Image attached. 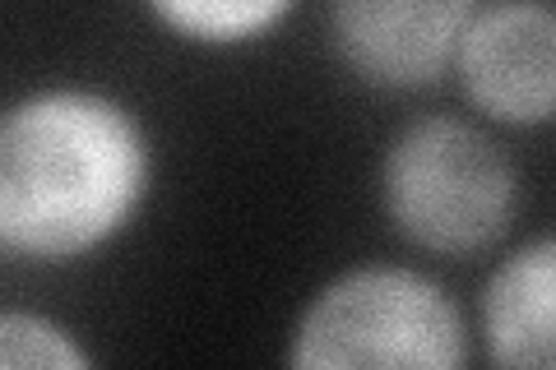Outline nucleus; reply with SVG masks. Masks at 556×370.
<instances>
[{
    "instance_id": "nucleus-1",
    "label": "nucleus",
    "mask_w": 556,
    "mask_h": 370,
    "mask_svg": "<svg viewBox=\"0 0 556 370\" xmlns=\"http://www.w3.org/2000/svg\"><path fill=\"white\" fill-rule=\"evenodd\" d=\"M153 144L102 88H42L0 112V255L65 264L116 241L149 200Z\"/></svg>"
},
{
    "instance_id": "nucleus-2",
    "label": "nucleus",
    "mask_w": 556,
    "mask_h": 370,
    "mask_svg": "<svg viewBox=\"0 0 556 370\" xmlns=\"http://www.w3.org/2000/svg\"><path fill=\"white\" fill-rule=\"evenodd\" d=\"M380 208L394 232L427 255H478L510 232L519 171L473 120L422 116L380 157Z\"/></svg>"
},
{
    "instance_id": "nucleus-3",
    "label": "nucleus",
    "mask_w": 556,
    "mask_h": 370,
    "mask_svg": "<svg viewBox=\"0 0 556 370\" xmlns=\"http://www.w3.org/2000/svg\"><path fill=\"white\" fill-rule=\"evenodd\" d=\"M288 361L302 370H459L468 333L441 283L399 264H362L306 302Z\"/></svg>"
},
{
    "instance_id": "nucleus-4",
    "label": "nucleus",
    "mask_w": 556,
    "mask_h": 370,
    "mask_svg": "<svg viewBox=\"0 0 556 370\" xmlns=\"http://www.w3.org/2000/svg\"><path fill=\"white\" fill-rule=\"evenodd\" d=\"M468 102L496 126L538 130L556 107V14L547 0H492L455 47Z\"/></svg>"
},
{
    "instance_id": "nucleus-5",
    "label": "nucleus",
    "mask_w": 556,
    "mask_h": 370,
    "mask_svg": "<svg viewBox=\"0 0 556 370\" xmlns=\"http://www.w3.org/2000/svg\"><path fill=\"white\" fill-rule=\"evenodd\" d=\"M486 0H329V38L343 69L380 93L431 88Z\"/></svg>"
},
{
    "instance_id": "nucleus-6",
    "label": "nucleus",
    "mask_w": 556,
    "mask_h": 370,
    "mask_svg": "<svg viewBox=\"0 0 556 370\" xmlns=\"http://www.w3.org/2000/svg\"><path fill=\"white\" fill-rule=\"evenodd\" d=\"M552 292H556V245L533 237L496 264L482 292V339L486 357L506 370L552 366Z\"/></svg>"
},
{
    "instance_id": "nucleus-7",
    "label": "nucleus",
    "mask_w": 556,
    "mask_h": 370,
    "mask_svg": "<svg viewBox=\"0 0 556 370\" xmlns=\"http://www.w3.org/2000/svg\"><path fill=\"white\" fill-rule=\"evenodd\" d=\"M298 0H144V10L159 20L167 33L195 47H247L269 38L292 14Z\"/></svg>"
},
{
    "instance_id": "nucleus-8",
    "label": "nucleus",
    "mask_w": 556,
    "mask_h": 370,
    "mask_svg": "<svg viewBox=\"0 0 556 370\" xmlns=\"http://www.w3.org/2000/svg\"><path fill=\"white\" fill-rule=\"evenodd\" d=\"M0 366H24V370H84L93 357L84 343L56 324L51 315L33 310H0Z\"/></svg>"
}]
</instances>
